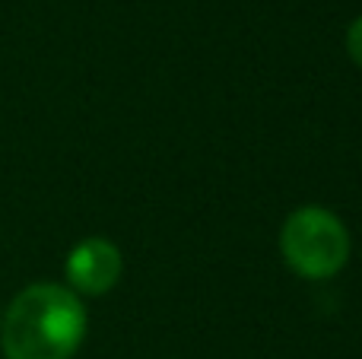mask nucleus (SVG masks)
Instances as JSON below:
<instances>
[{"instance_id": "3", "label": "nucleus", "mask_w": 362, "mask_h": 359, "mask_svg": "<svg viewBox=\"0 0 362 359\" xmlns=\"http://www.w3.org/2000/svg\"><path fill=\"white\" fill-rule=\"evenodd\" d=\"M121 277V252L105 239H86L67 254V290L102 296Z\"/></svg>"}, {"instance_id": "4", "label": "nucleus", "mask_w": 362, "mask_h": 359, "mask_svg": "<svg viewBox=\"0 0 362 359\" xmlns=\"http://www.w3.org/2000/svg\"><path fill=\"white\" fill-rule=\"evenodd\" d=\"M346 51H350V57L362 67V16L350 25V32H346Z\"/></svg>"}, {"instance_id": "1", "label": "nucleus", "mask_w": 362, "mask_h": 359, "mask_svg": "<svg viewBox=\"0 0 362 359\" xmlns=\"http://www.w3.org/2000/svg\"><path fill=\"white\" fill-rule=\"evenodd\" d=\"M86 334V309L61 283H32L0 322L6 359H70Z\"/></svg>"}, {"instance_id": "2", "label": "nucleus", "mask_w": 362, "mask_h": 359, "mask_svg": "<svg viewBox=\"0 0 362 359\" xmlns=\"http://www.w3.org/2000/svg\"><path fill=\"white\" fill-rule=\"evenodd\" d=\"M280 252L299 277L325 280L346 264L350 235L334 213L321 207H302L283 223Z\"/></svg>"}]
</instances>
